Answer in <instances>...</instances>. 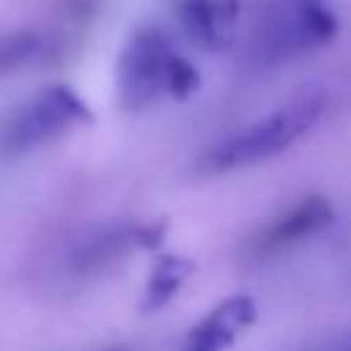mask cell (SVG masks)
<instances>
[{
  "mask_svg": "<svg viewBox=\"0 0 351 351\" xmlns=\"http://www.w3.org/2000/svg\"><path fill=\"white\" fill-rule=\"evenodd\" d=\"M302 351H351V329H343V332H335L329 337H321L318 343L302 348Z\"/></svg>",
  "mask_w": 351,
  "mask_h": 351,
  "instance_id": "30bf717a",
  "label": "cell"
},
{
  "mask_svg": "<svg viewBox=\"0 0 351 351\" xmlns=\"http://www.w3.org/2000/svg\"><path fill=\"white\" fill-rule=\"evenodd\" d=\"M324 110H326V96L321 90L299 93L282 107L266 112L263 118L236 129L233 134L211 145L203 154V170L230 173L280 156L324 118Z\"/></svg>",
  "mask_w": 351,
  "mask_h": 351,
  "instance_id": "6da1fadb",
  "label": "cell"
},
{
  "mask_svg": "<svg viewBox=\"0 0 351 351\" xmlns=\"http://www.w3.org/2000/svg\"><path fill=\"white\" fill-rule=\"evenodd\" d=\"M192 274V261L181 258V255H162L145 282V291L140 296V307L143 310H162L173 302V296L181 291L184 280Z\"/></svg>",
  "mask_w": 351,
  "mask_h": 351,
  "instance_id": "ba28073f",
  "label": "cell"
},
{
  "mask_svg": "<svg viewBox=\"0 0 351 351\" xmlns=\"http://www.w3.org/2000/svg\"><path fill=\"white\" fill-rule=\"evenodd\" d=\"M99 351H126L123 346H107V348H99Z\"/></svg>",
  "mask_w": 351,
  "mask_h": 351,
  "instance_id": "8fae6325",
  "label": "cell"
},
{
  "mask_svg": "<svg viewBox=\"0 0 351 351\" xmlns=\"http://www.w3.org/2000/svg\"><path fill=\"white\" fill-rule=\"evenodd\" d=\"M258 321V304L250 293H233L217 302L181 340L178 351H225Z\"/></svg>",
  "mask_w": 351,
  "mask_h": 351,
  "instance_id": "52a82bcc",
  "label": "cell"
},
{
  "mask_svg": "<svg viewBox=\"0 0 351 351\" xmlns=\"http://www.w3.org/2000/svg\"><path fill=\"white\" fill-rule=\"evenodd\" d=\"M49 55V41L36 30H5L0 33V77L30 69Z\"/></svg>",
  "mask_w": 351,
  "mask_h": 351,
  "instance_id": "9c48e42d",
  "label": "cell"
},
{
  "mask_svg": "<svg viewBox=\"0 0 351 351\" xmlns=\"http://www.w3.org/2000/svg\"><path fill=\"white\" fill-rule=\"evenodd\" d=\"M90 121L93 112L74 88L63 82L47 85L0 118V154L25 156Z\"/></svg>",
  "mask_w": 351,
  "mask_h": 351,
  "instance_id": "7a4b0ae2",
  "label": "cell"
},
{
  "mask_svg": "<svg viewBox=\"0 0 351 351\" xmlns=\"http://www.w3.org/2000/svg\"><path fill=\"white\" fill-rule=\"evenodd\" d=\"M178 55L173 38L159 25L145 22L134 27L115 63L118 104L137 112L170 96V71Z\"/></svg>",
  "mask_w": 351,
  "mask_h": 351,
  "instance_id": "3957f363",
  "label": "cell"
},
{
  "mask_svg": "<svg viewBox=\"0 0 351 351\" xmlns=\"http://www.w3.org/2000/svg\"><path fill=\"white\" fill-rule=\"evenodd\" d=\"M337 33L335 14L324 0H282L269 11L258 27L255 49L263 60H285L293 55L313 52L332 41Z\"/></svg>",
  "mask_w": 351,
  "mask_h": 351,
  "instance_id": "277c9868",
  "label": "cell"
},
{
  "mask_svg": "<svg viewBox=\"0 0 351 351\" xmlns=\"http://www.w3.org/2000/svg\"><path fill=\"white\" fill-rule=\"evenodd\" d=\"M335 222V206L324 195H304L299 203L288 206L282 214L269 219L252 239V250L258 252H277L307 241L310 236L326 230Z\"/></svg>",
  "mask_w": 351,
  "mask_h": 351,
  "instance_id": "8992f818",
  "label": "cell"
},
{
  "mask_svg": "<svg viewBox=\"0 0 351 351\" xmlns=\"http://www.w3.org/2000/svg\"><path fill=\"white\" fill-rule=\"evenodd\" d=\"M178 27L203 52H228L236 41L241 0H176Z\"/></svg>",
  "mask_w": 351,
  "mask_h": 351,
  "instance_id": "5b68a950",
  "label": "cell"
}]
</instances>
